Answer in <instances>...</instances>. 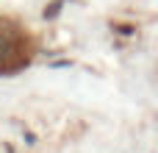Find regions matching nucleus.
Masks as SVG:
<instances>
[{
    "mask_svg": "<svg viewBox=\"0 0 158 153\" xmlns=\"http://www.w3.org/2000/svg\"><path fill=\"white\" fill-rule=\"evenodd\" d=\"M31 59H33L31 36L11 22H0V75L22 70Z\"/></svg>",
    "mask_w": 158,
    "mask_h": 153,
    "instance_id": "nucleus-1",
    "label": "nucleus"
}]
</instances>
